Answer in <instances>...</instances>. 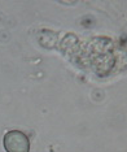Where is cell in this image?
I'll list each match as a JSON object with an SVG mask.
<instances>
[{
  "label": "cell",
  "mask_w": 127,
  "mask_h": 152,
  "mask_svg": "<svg viewBox=\"0 0 127 152\" xmlns=\"http://www.w3.org/2000/svg\"><path fill=\"white\" fill-rule=\"evenodd\" d=\"M3 144L7 152H30V140L20 130H11L4 135Z\"/></svg>",
  "instance_id": "6da1fadb"
}]
</instances>
